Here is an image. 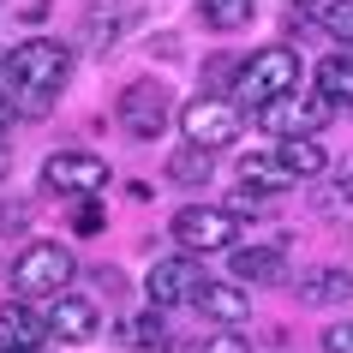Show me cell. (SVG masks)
Listing matches in <instances>:
<instances>
[{"label":"cell","mask_w":353,"mask_h":353,"mask_svg":"<svg viewBox=\"0 0 353 353\" xmlns=\"http://www.w3.org/2000/svg\"><path fill=\"white\" fill-rule=\"evenodd\" d=\"M288 6H299V12H305V6H323V0H288Z\"/></svg>","instance_id":"obj_30"},{"label":"cell","mask_w":353,"mask_h":353,"mask_svg":"<svg viewBox=\"0 0 353 353\" xmlns=\"http://www.w3.org/2000/svg\"><path fill=\"white\" fill-rule=\"evenodd\" d=\"M114 114H120V126H126V138H138V144H156L168 132V90L162 84H126L120 90V102H114Z\"/></svg>","instance_id":"obj_8"},{"label":"cell","mask_w":353,"mask_h":353,"mask_svg":"<svg viewBox=\"0 0 353 353\" xmlns=\"http://www.w3.org/2000/svg\"><path fill=\"white\" fill-rule=\"evenodd\" d=\"M228 270H234V281H288V252H281V240L270 245H234L228 252Z\"/></svg>","instance_id":"obj_11"},{"label":"cell","mask_w":353,"mask_h":353,"mask_svg":"<svg viewBox=\"0 0 353 353\" xmlns=\"http://www.w3.org/2000/svg\"><path fill=\"white\" fill-rule=\"evenodd\" d=\"M240 180H245V186H258V192H288V186H294V174H288L276 156H245Z\"/></svg>","instance_id":"obj_19"},{"label":"cell","mask_w":353,"mask_h":353,"mask_svg":"<svg viewBox=\"0 0 353 353\" xmlns=\"http://www.w3.org/2000/svg\"><path fill=\"white\" fill-rule=\"evenodd\" d=\"M317 19H323V30H330L335 42H353V0H323Z\"/></svg>","instance_id":"obj_21"},{"label":"cell","mask_w":353,"mask_h":353,"mask_svg":"<svg viewBox=\"0 0 353 353\" xmlns=\"http://www.w3.org/2000/svg\"><path fill=\"white\" fill-rule=\"evenodd\" d=\"M317 204L330 210V216H341V210H353V156H347V162H341V168H335V186L323 192Z\"/></svg>","instance_id":"obj_22"},{"label":"cell","mask_w":353,"mask_h":353,"mask_svg":"<svg viewBox=\"0 0 353 353\" xmlns=\"http://www.w3.org/2000/svg\"><path fill=\"white\" fill-rule=\"evenodd\" d=\"M102 30H108V42H114V30H120V12H114V6H96V12H90V24H84L90 48H102Z\"/></svg>","instance_id":"obj_23"},{"label":"cell","mask_w":353,"mask_h":353,"mask_svg":"<svg viewBox=\"0 0 353 353\" xmlns=\"http://www.w3.org/2000/svg\"><path fill=\"white\" fill-rule=\"evenodd\" d=\"M234 90H240V102H245L252 114H258L263 102H276V96H294V90H299V54H294V48H281V42L258 48V54L240 66Z\"/></svg>","instance_id":"obj_2"},{"label":"cell","mask_w":353,"mask_h":353,"mask_svg":"<svg viewBox=\"0 0 353 353\" xmlns=\"http://www.w3.org/2000/svg\"><path fill=\"white\" fill-rule=\"evenodd\" d=\"M72 276H78L72 252L60 240H37V245H24L19 263H12V294L19 299H60Z\"/></svg>","instance_id":"obj_3"},{"label":"cell","mask_w":353,"mask_h":353,"mask_svg":"<svg viewBox=\"0 0 353 353\" xmlns=\"http://www.w3.org/2000/svg\"><path fill=\"white\" fill-rule=\"evenodd\" d=\"M210 174H216V156L198 144H180L168 156V180H180V186H210Z\"/></svg>","instance_id":"obj_17"},{"label":"cell","mask_w":353,"mask_h":353,"mask_svg":"<svg viewBox=\"0 0 353 353\" xmlns=\"http://www.w3.org/2000/svg\"><path fill=\"white\" fill-rule=\"evenodd\" d=\"M198 312L216 317V323H245V317H252V294H245L240 281H204Z\"/></svg>","instance_id":"obj_13"},{"label":"cell","mask_w":353,"mask_h":353,"mask_svg":"<svg viewBox=\"0 0 353 353\" xmlns=\"http://www.w3.org/2000/svg\"><path fill=\"white\" fill-rule=\"evenodd\" d=\"M240 126H245L240 102H228V96H216V90L192 96L186 108H180V138H186V144H198V150H210V156L234 144V138H240Z\"/></svg>","instance_id":"obj_5"},{"label":"cell","mask_w":353,"mask_h":353,"mask_svg":"<svg viewBox=\"0 0 353 353\" xmlns=\"http://www.w3.org/2000/svg\"><path fill=\"white\" fill-rule=\"evenodd\" d=\"M42 186L54 198H96V192H108V162L90 150H60L42 162Z\"/></svg>","instance_id":"obj_7"},{"label":"cell","mask_w":353,"mask_h":353,"mask_svg":"<svg viewBox=\"0 0 353 353\" xmlns=\"http://www.w3.org/2000/svg\"><path fill=\"white\" fill-rule=\"evenodd\" d=\"M24 222H30V210H24V204H0V228H24Z\"/></svg>","instance_id":"obj_27"},{"label":"cell","mask_w":353,"mask_h":353,"mask_svg":"<svg viewBox=\"0 0 353 353\" xmlns=\"http://www.w3.org/2000/svg\"><path fill=\"white\" fill-rule=\"evenodd\" d=\"M317 96L330 102V108H353V54H323L317 60Z\"/></svg>","instance_id":"obj_14"},{"label":"cell","mask_w":353,"mask_h":353,"mask_svg":"<svg viewBox=\"0 0 353 353\" xmlns=\"http://www.w3.org/2000/svg\"><path fill=\"white\" fill-rule=\"evenodd\" d=\"M72 228H78V234H96V228H102V204H96V198H84V204L72 210Z\"/></svg>","instance_id":"obj_26"},{"label":"cell","mask_w":353,"mask_h":353,"mask_svg":"<svg viewBox=\"0 0 353 353\" xmlns=\"http://www.w3.org/2000/svg\"><path fill=\"white\" fill-rule=\"evenodd\" d=\"M204 353H252V341H245L240 330H216V335L204 341Z\"/></svg>","instance_id":"obj_24"},{"label":"cell","mask_w":353,"mask_h":353,"mask_svg":"<svg viewBox=\"0 0 353 353\" xmlns=\"http://www.w3.org/2000/svg\"><path fill=\"white\" fill-rule=\"evenodd\" d=\"M198 19L210 30H245L258 19V0H198Z\"/></svg>","instance_id":"obj_18"},{"label":"cell","mask_w":353,"mask_h":353,"mask_svg":"<svg viewBox=\"0 0 353 353\" xmlns=\"http://www.w3.org/2000/svg\"><path fill=\"white\" fill-rule=\"evenodd\" d=\"M72 72V48L54 37H37V42H19L12 54H0V84L12 96H54Z\"/></svg>","instance_id":"obj_1"},{"label":"cell","mask_w":353,"mask_h":353,"mask_svg":"<svg viewBox=\"0 0 353 353\" xmlns=\"http://www.w3.org/2000/svg\"><path fill=\"white\" fill-rule=\"evenodd\" d=\"M120 330H126V347H150V353H162V347H168L162 312H156V305H150V312H138V317H126Z\"/></svg>","instance_id":"obj_20"},{"label":"cell","mask_w":353,"mask_h":353,"mask_svg":"<svg viewBox=\"0 0 353 353\" xmlns=\"http://www.w3.org/2000/svg\"><path fill=\"white\" fill-rule=\"evenodd\" d=\"M48 335H54L48 317H37L24 299H6V305H0V347L6 353H37Z\"/></svg>","instance_id":"obj_10"},{"label":"cell","mask_w":353,"mask_h":353,"mask_svg":"<svg viewBox=\"0 0 353 353\" xmlns=\"http://www.w3.org/2000/svg\"><path fill=\"white\" fill-rule=\"evenodd\" d=\"M168 234L186 245V252H234L245 222H240V210H228V204H186V210H174V228Z\"/></svg>","instance_id":"obj_4"},{"label":"cell","mask_w":353,"mask_h":353,"mask_svg":"<svg viewBox=\"0 0 353 353\" xmlns=\"http://www.w3.org/2000/svg\"><path fill=\"white\" fill-rule=\"evenodd\" d=\"M323 353H353V317H347V323H330V330H323Z\"/></svg>","instance_id":"obj_25"},{"label":"cell","mask_w":353,"mask_h":353,"mask_svg":"<svg viewBox=\"0 0 353 353\" xmlns=\"http://www.w3.org/2000/svg\"><path fill=\"white\" fill-rule=\"evenodd\" d=\"M0 353H6V347H0Z\"/></svg>","instance_id":"obj_31"},{"label":"cell","mask_w":353,"mask_h":353,"mask_svg":"<svg viewBox=\"0 0 353 353\" xmlns=\"http://www.w3.org/2000/svg\"><path fill=\"white\" fill-rule=\"evenodd\" d=\"M294 288H299L305 305H341V299H353V270H312Z\"/></svg>","instance_id":"obj_15"},{"label":"cell","mask_w":353,"mask_h":353,"mask_svg":"<svg viewBox=\"0 0 353 353\" xmlns=\"http://www.w3.org/2000/svg\"><path fill=\"white\" fill-rule=\"evenodd\" d=\"M6 174H12V150L0 144V180H6Z\"/></svg>","instance_id":"obj_29"},{"label":"cell","mask_w":353,"mask_h":353,"mask_svg":"<svg viewBox=\"0 0 353 353\" xmlns=\"http://www.w3.org/2000/svg\"><path fill=\"white\" fill-rule=\"evenodd\" d=\"M48 330H54L60 341H90V335L102 330V317H96V305H90V299L60 294V299H48Z\"/></svg>","instance_id":"obj_12"},{"label":"cell","mask_w":353,"mask_h":353,"mask_svg":"<svg viewBox=\"0 0 353 353\" xmlns=\"http://www.w3.org/2000/svg\"><path fill=\"white\" fill-rule=\"evenodd\" d=\"M330 114H335V108H330L317 90H294V96L263 102V108H258V126L270 132V138H281V144H288V138H317Z\"/></svg>","instance_id":"obj_6"},{"label":"cell","mask_w":353,"mask_h":353,"mask_svg":"<svg viewBox=\"0 0 353 353\" xmlns=\"http://www.w3.org/2000/svg\"><path fill=\"white\" fill-rule=\"evenodd\" d=\"M276 162L294 174V186H299V180L323 174V144L317 138H288V144H276Z\"/></svg>","instance_id":"obj_16"},{"label":"cell","mask_w":353,"mask_h":353,"mask_svg":"<svg viewBox=\"0 0 353 353\" xmlns=\"http://www.w3.org/2000/svg\"><path fill=\"white\" fill-rule=\"evenodd\" d=\"M12 114H19V108H12V102L0 96V138H6V126H12Z\"/></svg>","instance_id":"obj_28"},{"label":"cell","mask_w":353,"mask_h":353,"mask_svg":"<svg viewBox=\"0 0 353 353\" xmlns=\"http://www.w3.org/2000/svg\"><path fill=\"white\" fill-rule=\"evenodd\" d=\"M204 270L192 258H156L150 263V276H144V294L156 312H168V305H198V294H204Z\"/></svg>","instance_id":"obj_9"}]
</instances>
